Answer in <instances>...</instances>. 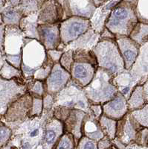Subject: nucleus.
Here are the masks:
<instances>
[{"mask_svg": "<svg viewBox=\"0 0 148 149\" xmlns=\"http://www.w3.org/2000/svg\"><path fill=\"white\" fill-rule=\"evenodd\" d=\"M143 127L135 119L131 112L129 111L123 118L117 122L116 136L115 139L121 145L126 146L131 142H135L139 130Z\"/></svg>", "mask_w": 148, "mask_h": 149, "instance_id": "nucleus-6", "label": "nucleus"}, {"mask_svg": "<svg viewBox=\"0 0 148 149\" xmlns=\"http://www.w3.org/2000/svg\"><path fill=\"white\" fill-rule=\"evenodd\" d=\"M37 31L40 41L47 50L59 47L61 43L60 23L39 24Z\"/></svg>", "mask_w": 148, "mask_h": 149, "instance_id": "nucleus-9", "label": "nucleus"}, {"mask_svg": "<svg viewBox=\"0 0 148 149\" xmlns=\"http://www.w3.org/2000/svg\"><path fill=\"white\" fill-rule=\"evenodd\" d=\"M98 67V63L91 61L74 60L70 72L72 78L80 86L84 87L91 82Z\"/></svg>", "mask_w": 148, "mask_h": 149, "instance_id": "nucleus-7", "label": "nucleus"}, {"mask_svg": "<svg viewBox=\"0 0 148 149\" xmlns=\"http://www.w3.org/2000/svg\"><path fill=\"white\" fill-rule=\"evenodd\" d=\"M74 62V51L73 50H66L61 56L59 63L61 66L66 69L69 72H71V69Z\"/></svg>", "mask_w": 148, "mask_h": 149, "instance_id": "nucleus-25", "label": "nucleus"}, {"mask_svg": "<svg viewBox=\"0 0 148 149\" xmlns=\"http://www.w3.org/2000/svg\"><path fill=\"white\" fill-rule=\"evenodd\" d=\"M101 34L96 32L92 28L80 36L78 38L71 42L70 43L64 46L65 50H75V49H87L92 50L94 48L100 40Z\"/></svg>", "mask_w": 148, "mask_h": 149, "instance_id": "nucleus-16", "label": "nucleus"}, {"mask_svg": "<svg viewBox=\"0 0 148 149\" xmlns=\"http://www.w3.org/2000/svg\"><path fill=\"white\" fill-rule=\"evenodd\" d=\"M92 51L96 56L98 66L107 70L113 75L126 70L115 38L100 39Z\"/></svg>", "mask_w": 148, "mask_h": 149, "instance_id": "nucleus-3", "label": "nucleus"}, {"mask_svg": "<svg viewBox=\"0 0 148 149\" xmlns=\"http://www.w3.org/2000/svg\"><path fill=\"white\" fill-rule=\"evenodd\" d=\"M130 37L140 46L148 42V23L138 22L132 31Z\"/></svg>", "mask_w": 148, "mask_h": 149, "instance_id": "nucleus-21", "label": "nucleus"}, {"mask_svg": "<svg viewBox=\"0 0 148 149\" xmlns=\"http://www.w3.org/2000/svg\"><path fill=\"white\" fill-rule=\"evenodd\" d=\"M130 72L142 85L148 79V42L141 45L136 60Z\"/></svg>", "mask_w": 148, "mask_h": 149, "instance_id": "nucleus-13", "label": "nucleus"}, {"mask_svg": "<svg viewBox=\"0 0 148 149\" xmlns=\"http://www.w3.org/2000/svg\"><path fill=\"white\" fill-rule=\"evenodd\" d=\"M17 18H19V14H17V12L14 11V10L8 11L5 14V19H6V20L7 19L8 20H10V23H14V21H16V19Z\"/></svg>", "mask_w": 148, "mask_h": 149, "instance_id": "nucleus-29", "label": "nucleus"}, {"mask_svg": "<svg viewBox=\"0 0 148 149\" xmlns=\"http://www.w3.org/2000/svg\"><path fill=\"white\" fill-rule=\"evenodd\" d=\"M113 75L106 69L98 66L91 82L83 87L91 104H104L112 100L118 90L113 84Z\"/></svg>", "mask_w": 148, "mask_h": 149, "instance_id": "nucleus-1", "label": "nucleus"}, {"mask_svg": "<svg viewBox=\"0 0 148 149\" xmlns=\"http://www.w3.org/2000/svg\"><path fill=\"white\" fill-rule=\"evenodd\" d=\"M131 114L134 117L135 119L145 127L148 128V103L147 102L141 108L133 110Z\"/></svg>", "mask_w": 148, "mask_h": 149, "instance_id": "nucleus-23", "label": "nucleus"}, {"mask_svg": "<svg viewBox=\"0 0 148 149\" xmlns=\"http://www.w3.org/2000/svg\"><path fill=\"white\" fill-rule=\"evenodd\" d=\"M124 1H126V2H130V3H133V4H136V2H137V0H124Z\"/></svg>", "mask_w": 148, "mask_h": 149, "instance_id": "nucleus-32", "label": "nucleus"}, {"mask_svg": "<svg viewBox=\"0 0 148 149\" xmlns=\"http://www.w3.org/2000/svg\"><path fill=\"white\" fill-rule=\"evenodd\" d=\"M64 133L63 122L54 116L50 118L46 123V131L44 135L42 145H46L47 148H51V145H57L60 138Z\"/></svg>", "mask_w": 148, "mask_h": 149, "instance_id": "nucleus-17", "label": "nucleus"}, {"mask_svg": "<svg viewBox=\"0 0 148 149\" xmlns=\"http://www.w3.org/2000/svg\"><path fill=\"white\" fill-rule=\"evenodd\" d=\"M102 108L104 115L117 121L123 118L129 112L127 99L120 92L112 100L104 104Z\"/></svg>", "mask_w": 148, "mask_h": 149, "instance_id": "nucleus-11", "label": "nucleus"}, {"mask_svg": "<svg viewBox=\"0 0 148 149\" xmlns=\"http://www.w3.org/2000/svg\"><path fill=\"white\" fill-rule=\"evenodd\" d=\"M108 1H109V0H94V2H95V5H97V7L99 6V5L104 4L105 2H107Z\"/></svg>", "mask_w": 148, "mask_h": 149, "instance_id": "nucleus-31", "label": "nucleus"}, {"mask_svg": "<svg viewBox=\"0 0 148 149\" xmlns=\"http://www.w3.org/2000/svg\"><path fill=\"white\" fill-rule=\"evenodd\" d=\"M57 145L55 148H74L77 147L74 136L68 132L63 134Z\"/></svg>", "mask_w": 148, "mask_h": 149, "instance_id": "nucleus-24", "label": "nucleus"}, {"mask_svg": "<svg viewBox=\"0 0 148 149\" xmlns=\"http://www.w3.org/2000/svg\"><path fill=\"white\" fill-rule=\"evenodd\" d=\"M138 22L135 5L122 0L110 12L106 22V28L115 37L130 36Z\"/></svg>", "mask_w": 148, "mask_h": 149, "instance_id": "nucleus-2", "label": "nucleus"}, {"mask_svg": "<svg viewBox=\"0 0 148 149\" xmlns=\"http://www.w3.org/2000/svg\"><path fill=\"white\" fill-rule=\"evenodd\" d=\"M48 54H49V57L51 58V59L52 60L53 62L54 63H59L60 60L61 58V56L63 54V51L62 50H60V49H49L47 50Z\"/></svg>", "mask_w": 148, "mask_h": 149, "instance_id": "nucleus-27", "label": "nucleus"}, {"mask_svg": "<svg viewBox=\"0 0 148 149\" xmlns=\"http://www.w3.org/2000/svg\"><path fill=\"white\" fill-rule=\"evenodd\" d=\"M143 87H144V92H145V98H146V102L148 103V79L143 84Z\"/></svg>", "mask_w": 148, "mask_h": 149, "instance_id": "nucleus-30", "label": "nucleus"}, {"mask_svg": "<svg viewBox=\"0 0 148 149\" xmlns=\"http://www.w3.org/2000/svg\"><path fill=\"white\" fill-rule=\"evenodd\" d=\"M63 4L60 5L69 10V17L77 16L90 19L97 8L94 0H63Z\"/></svg>", "mask_w": 148, "mask_h": 149, "instance_id": "nucleus-12", "label": "nucleus"}, {"mask_svg": "<svg viewBox=\"0 0 148 149\" xmlns=\"http://www.w3.org/2000/svg\"><path fill=\"white\" fill-rule=\"evenodd\" d=\"M115 40L123 58L125 69L130 70L136 60L140 45L135 42L130 36H117Z\"/></svg>", "mask_w": 148, "mask_h": 149, "instance_id": "nucleus-10", "label": "nucleus"}, {"mask_svg": "<svg viewBox=\"0 0 148 149\" xmlns=\"http://www.w3.org/2000/svg\"><path fill=\"white\" fill-rule=\"evenodd\" d=\"M117 122L118 121L115 119L109 118L104 114H102L99 118V123L103 132L111 140H113L116 136Z\"/></svg>", "mask_w": 148, "mask_h": 149, "instance_id": "nucleus-20", "label": "nucleus"}, {"mask_svg": "<svg viewBox=\"0 0 148 149\" xmlns=\"http://www.w3.org/2000/svg\"><path fill=\"white\" fill-rule=\"evenodd\" d=\"M135 13L138 22L148 23V0H137Z\"/></svg>", "mask_w": 148, "mask_h": 149, "instance_id": "nucleus-22", "label": "nucleus"}, {"mask_svg": "<svg viewBox=\"0 0 148 149\" xmlns=\"http://www.w3.org/2000/svg\"><path fill=\"white\" fill-rule=\"evenodd\" d=\"M82 133L83 136L96 142H98L105 136L100 125L99 119H97L92 112L85 116L83 122Z\"/></svg>", "mask_w": 148, "mask_h": 149, "instance_id": "nucleus-18", "label": "nucleus"}, {"mask_svg": "<svg viewBox=\"0 0 148 149\" xmlns=\"http://www.w3.org/2000/svg\"><path fill=\"white\" fill-rule=\"evenodd\" d=\"M54 106H63L70 109L83 110L91 113V104L86 97L83 87L71 78L67 84L57 93L54 98Z\"/></svg>", "mask_w": 148, "mask_h": 149, "instance_id": "nucleus-4", "label": "nucleus"}, {"mask_svg": "<svg viewBox=\"0 0 148 149\" xmlns=\"http://www.w3.org/2000/svg\"><path fill=\"white\" fill-rule=\"evenodd\" d=\"M98 143L87 136H83L77 145L78 148H98Z\"/></svg>", "mask_w": 148, "mask_h": 149, "instance_id": "nucleus-26", "label": "nucleus"}, {"mask_svg": "<svg viewBox=\"0 0 148 149\" xmlns=\"http://www.w3.org/2000/svg\"><path fill=\"white\" fill-rule=\"evenodd\" d=\"M11 131L8 127L0 126V143H5L9 139Z\"/></svg>", "mask_w": 148, "mask_h": 149, "instance_id": "nucleus-28", "label": "nucleus"}, {"mask_svg": "<svg viewBox=\"0 0 148 149\" xmlns=\"http://www.w3.org/2000/svg\"><path fill=\"white\" fill-rule=\"evenodd\" d=\"M91 28L89 19L72 16L60 23L61 43L64 46L70 43Z\"/></svg>", "mask_w": 148, "mask_h": 149, "instance_id": "nucleus-5", "label": "nucleus"}, {"mask_svg": "<svg viewBox=\"0 0 148 149\" xmlns=\"http://www.w3.org/2000/svg\"><path fill=\"white\" fill-rule=\"evenodd\" d=\"M146 103L143 85L138 84L132 92L130 97L127 100L129 111H133L141 108Z\"/></svg>", "mask_w": 148, "mask_h": 149, "instance_id": "nucleus-19", "label": "nucleus"}, {"mask_svg": "<svg viewBox=\"0 0 148 149\" xmlns=\"http://www.w3.org/2000/svg\"><path fill=\"white\" fill-rule=\"evenodd\" d=\"M86 113H87L83 110L72 109L68 118L63 122L64 132L70 133L74 136L76 145H78L79 140L83 136V122Z\"/></svg>", "mask_w": 148, "mask_h": 149, "instance_id": "nucleus-14", "label": "nucleus"}, {"mask_svg": "<svg viewBox=\"0 0 148 149\" xmlns=\"http://www.w3.org/2000/svg\"><path fill=\"white\" fill-rule=\"evenodd\" d=\"M71 78V73L64 69L60 63H54L46 80V93L55 95L67 84Z\"/></svg>", "mask_w": 148, "mask_h": 149, "instance_id": "nucleus-8", "label": "nucleus"}, {"mask_svg": "<svg viewBox=\"0 0 148 149\" xmlns=\"http://www.w3.org/2000/svg\"><path fill=\"white\" fill-rule=\"evenodd\" d=\"M113 81L118 92L123 94L127 100L133 90L139 84L138 80L133 76L130 70H127L114 75Z\"/></svg>", "mask_w": 148, "mask_h": 149, "instance_id": "nucleus-15", "label": "nucleus"}]
</instances>
